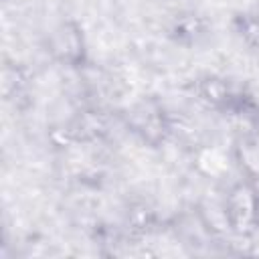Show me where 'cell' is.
Returning a JSON list of instances; mask_svg holds the SVG:
<instances>
[{"instance_id": "6", "label": "cell", "mask_w": 259, "mask_h": 259, "mask_svg": "<svg viewBox=\"0 0 259 259\" xmlns=\"http://www.w3.org/2000/svg\"><path fill=\"white\" fill-rule=\"evenodd\" d=\"M239 91H241L239 87H235L227 77L221 75H202L194 81V93L198 101L221 113H227Z\"/></svg>"}, {"instance_id": "1", "label": "cell", "mask_w": 259, "mask_h": 259, "mask_svg": "<svg viewBox=\"0 0 259 259\" xmlns=\"http://www.w3.org/2000/svg\"><path fill=\"white\" fill-rule=\"evenodd\" d=\"M223 194L231 235L251 239L259 231V184L241 176Z\"/></svg>"}, {"instance_id": "12", "label": "cell", "mask_w": 259, "mask_h": 259, "mask_svg": "<svg viewBox=\"0 0 259 259\" xmlns=\"http://www.w3.org/2000/svg\"><path fill=\"white\" fill-rule=\"evenodd\" d=\"M154 225H156V214L148 204L138 202L132 204V208H127V229L132 233L144 235L150 229H154Z\"/></svg>"}, {"instance_id": "9", "label": "cell", "mask_w": 259, "mask_h": 259, "mask_svg": "<svg viewBox=\"0 0 259 259\" xmlns=\"http://www.w3.org/2000/svg\"><path fill=\"white\" fill-rule=\"evenodd\" d=\"M194 164L202 176L221 178L223 174L229 172L231 162H229V156L225 150H221L217 146H202L194 156Z\"/></svg>"}, {"instance_id": "5", "label": "cell", "mask_w": 259, "mask_h": 259, "mask_svg": "<svg viewBox=\"0 0 259 259\" xmlns=\"http://www.w3.org/2000/svg\"><path fill=\"white\" fill-rule=\"evenodd\" d=\"M210 32V22L204 14L200 12H194V10H186V12H178L168 28H166V34L168 38L178 45V47H196L198 42H202Z\"/></svg>"}, {"instance_id": "11", "label": "cell", "mask_w": 259, "mask_h": 259, "mask_svg": "<svg viewBox=\"0 0 259 259\" xmlns=\"http://www.w3.org/2000/svg\"><path fill=\"white\" fill-rule=\"evenodd\" d=\"M233 30L235 34L253 51H259V18L249 12H237L233 16Z\"/></svg>"}, {"instance_id": "10", "label": "cell", "mask_w": 259, "mask_h": 259, "mask_svg": "<svg viewBox=\"0 0 259 259\" xmlns=\"http://www.w3.org/2000/svg\"><path fill=\"white\" fill-rule=\"evenodd\" d=\"M28 87V71L16 63H4L2 67V93L6 99L18 97Z\"/></svg>"}, {"instance_id": "7", "label": "cell", "mask_w": 259, "mask_h": 259, "mask_svg": "<svg viewBox=\"0 0 259 259\" xmlns=\"http://www.w3.org/2000/svg\"><path fill=\"white\" fill-rule=\"evenodd\" d=\"M231 156L239 166L241 176L259 184V134H239Z\"/></svg>"}, {"instance_id": "4", "label": "cell", "mask_w": 259, "mask_h": 259, "mask_svg": "<svg viewBox=\"0 0 259 259\" xmlns=\"http://www.w3.org/2000/svg\"><path fill=\"white\" fill-rule=\"evenodd\" d=\"M107 134V119L95 111V109H85L79 111L71 121L55 130L53 142L57 146H77V144H91L99 142Z\"/></svg>"}, {"instance_id": "3", "label": "cell", "mask_w": 259, "mask_h": 259, "mask_svg": "<svg viewBox=\"0 0 259 259\" xmlns=\"http://www.w3.org/2000/svg\"><path fill=\"white\" fill-rule=\"evenodd\" d=\"M47 51L53 57V61L63 67H69V69L85 67L89 59V51H87V38L81 22L75 18H65L57 22L49 32Z\"/></svg>"}, {"instance_id": "13", "label": "cell", "mask_w": 259, "mask_h": 259, "mask_svg": "<svg viewBox=\"0 0 259 259\" xmlns=\"http://www.w3.org/2000/svg\"><path fill=\"white\" fill-rule=\"evenodd\" d=\"M251 12H253V14L259 18V0H255V2H253V8H251Z\"/></svg>"}, {"instance_id": "8", "label": "cell", "mask_w": 259, "mask_h": 259, "mask_svg": "<svg viewBox=\"0 0 259 259\" xmlns=\"http://www.w3.org/2000/svg\"><path fill=\"white\" fill-rule=\"evenodd\" d=\"M198 219L202 227L210 235H231L229 219H227V208H225V194L221 196H204L198 202Z\"/></svg>"}, {"instance_id": "2", "label": "cell", "mask_w": 259, "mask_h": 259, "mask_svg": "<svg viewBox=\"0 0 259 259\" xmlns=\"http://www.w3.org/2000/svg\"><path fill=\"white\" fill-rule=\"evenodd\" d=\"M127 127L150 148H160L172 136V119L164 103L154 97H140L125 109Z\"/></svg>"}]
</instances>
